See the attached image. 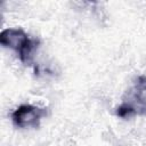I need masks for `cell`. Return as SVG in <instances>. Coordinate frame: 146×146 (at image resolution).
Segmentation results:
<instances>
[{"mask_svg":"<svg viewBox=\"0 0 146 146\" xmlns=\"http://www.w3.org/2000/svg\"><path fill=\"white\" fill-rule=\"evenodd\" d=\"M146 76H139L136 86L130 90L128 99L116 108V115L125 119L132 115H146Z\"/></svg>","mask_w":146,"mask_h":146,"instance_id":"cell-2","label":"cell"},{"mask_svg":"<svg viewBox=\"0 0 146 146\" xmlns=\"http://www.w3.org/2000/svg\"><path fill=\"white\" fill-rule=\"evenodd\" d=\"M47 115V110L30 104L18 106L11 114L13 122L18 128H38L40 121Z\"/></svg>","mask_w":146,"mask_h":146,"instance_id":"cell-3","label":"cell"},{"mask_svg":"<svg viewBox=\"0 0 146 146\" xmlns=\"http://www.w3.org/2000/svg\"><path fill=\"white\" fill-rule=\"evenodd\" d=\"M0 43L6 48L17 51L22 63L30 64L39 41L29 38L22 29H6L0 34Z\"/></svg>","mask_w":146,"mask_h":146,"instance_id":"cell-1","label":"cell"}]
</instances>
